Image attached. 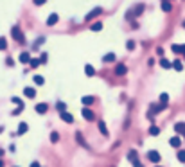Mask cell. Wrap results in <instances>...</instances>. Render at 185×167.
<instances>
[{"mask_svg":"<svg viewBox=\"0 0 185 167\" xmlns=\"http://www.w3.org/2000/svg\"><path fill=\"white\" fill-rule=\"evenodd\" d=\"M11 101H13L14 104H18V106H23V103H22V99H20V97H13Z\"/></svg>","mask_w":185,"mask_h":167,"instance_id":"836d02e7","label":"cell"},{"mask_svg":"<svg viewBox=\"0 0 185 167\" xmlns=\"http://www.w3.org/2000/svg\"><path fill=\"white\" fill-rule=\"evenodd\" d=\"M144 11V4H139V5H135L133 9H130L128 11V14H126V18L130 20V18H137V16H140V13Z\"/></svg>","mask_w":185,"mask_h":167,"instance_id":"6da1fadb","label":"cell"},{"mask_svg":"<svg viewBox=\"0 0 185 167\" xmlns=\"http://www.w3.org/2000/svg\"><path fill=\"white\" fill-rule=\"evenodd\" d=\"M126 49H128V50H133V49H135V41H131V40H130V41L126 43Z\"/></svg>","mask_w":185,"mask_h":167,"instance_id":"d6a6232c","label":"cell"},{"mask_svg":"<svg viewBox=\"0 0 185 167\" xmlns=\"http://www.w3.org/2000/svg\"><path fill=\"white\" fill-rule=\"evenodd\" d=\"M162 2H164V0H162Z\"/></svg>","mask_w":185,"mask_h":167,"instance_id":"ee69618b","label":"cell"},{"mask_svg":"<svg viewBox=\"0 0 185 167\" xmlns=\"http://www.w3.org/2000/svg\"><path fill=\"white\" fill-rule=\"evenodd\" d=\"M20 61H22V63H29V61H31V54H29V52H22V54H20Z\"/></svg>","mask_w":185,"mask_h":167,"instance_id":"ac0fdd59","label":"cell"},{"mask_svg":"<svg viewBox=\"0 0 185 167\" xmlns=\"http://www.w3.org/2000/svg\"><path fill=\"white\" fill-rule=\"evenodd\" d=\"M34 83H36V85H45V79H43L41 76H34Z\"/></svg>","mask_w":185,"mask_h":167,"instance_id":"f546056e","label":"cell"},{"mask_svg":"<svg viewBox=\"0 0 185 167\" xmlns=\"http://www.w3.org/2000/svg\"><path fill=\"white\" fill-rule=\"evenodd\" d=\"M56 108H58V112H63V110H67V104L58 101V103H56Z\"/></svg>","mask_w":185,"mask_h":167,"instance_id":"4dcf8cb0","label":"cell"},{"mask_svg":"<svg viewBox=\"0 0 185 167\" xmlns=\"http://www.w3.org/2000/svg\"><path fill=\"white\" fill-rule=\"evenodd\" d=\"M148 158H149V162L158 164V162H160V153H158V151H149V153H148Z\"/></svg>","mask_w":185,"mask_h":167,"instance_id":"5b68a950","label":"cell"},{"mask_svg":"<svg viewBox=\"0 0 185 167\" xmlns=\"http://www.w3.org/2000/svg\"><path fill=\"white\" fill-rule=\"evenodd\" d=\"M184 59H185V52H184Z\"/></svg>","mask_w":185,"mask_h":167,"instance_id":"7bdbcfd3","label":"cell"},{"mask_svg":"<svg viewBox=\"0 0 185 167\" xmlns=\"http://www.w3.org/2000/svg\"><path fill=\"white\" fill-rule=\"evenodd\" d=\"M2 131H4V126H0V133H2Z\"/></svg>","mask_w":185,"mask_h":167,"instance_id":"f35d334b","label":"cell"},{"mask_svg":"<svg viewBox=\"0 0 185 167\" xmlns=\"http://www.w3.org/2000/svg\"><path fill=\"white\" fill-rule=\"evenodd\" d=\"M32 2H34V5H43L47 0H32Z\"/></svg>","mask_w":185,"mask_h":167,"instance_id":"74e56055","label":"cell"},{"mask_svg":"<svg viewBox=\"0 0 185 167\" xmlns=\"http://www.w3.org/2000/svg\"><path fill=\"white\" fill-rule=\"evenodd\" d=\"M169 144H171V148H176V149H178V148L182 146V139H180V137H173V139L169 140Z\"/></svg>","mask_w":185,"mask_h":167,"instance_id":"4fadbf2b","label":"cell"},{"mask_svg":"<svg viewBox=\"0 0 185 167\" xmlns=\"http://www.w3.org/2000/svg\"><path fill=\"white\" fill-rule=\"evenodd\" d=\"M76 137H77V140H79V144H81V146H83V148H88V144H86V142H85V139H83V135H81V133H77V135H76Z\"/></svg>","mask_w":185,"mask_h":167,"instance_id":"83f0119b","label":"cell"},{"mask_svg":"<svg viewBox=\"0 0 185 167\" xmlns=\"http://www.w3.org/2000/svg\"><path fill=\"white\" fill-rule=\"evenodd\" d=\"M128 160H130L133 166H140V160H139V155H137L135 149H131V151L128 153Z\"/></svg>","mask_w":185,"mask_h":167,"instance_id":"277c9868","label":"cell"},{"mask_svg":"<svg viewBox=\"0 0 185 167\" xmlns=\"http://www.w3.org/2000/svg\"><path fill=\"white\" fill-rule=\"evenodd\" d=\"M83 117H85V121H94V119H95V113H94L92 110H88V108H83Z\"/></svg>","mask_w":185,"mask_h":167,"instance_id":"30bf717a","label":"cell"},{"mask_svg":"<svg viewBox=\"0 0 185 167\" xmlns=\"http://www.w3.org/2000/svg\"><path fill=\"white\" fill-rule=\"evenodd\" d=\"M175 131L185 137V122H176V124H175Z\"/></svg>","mask_w":185,"mask_h":167,"instance_id":"7c38bea8","label":"cell"},{"mask_svg":"<svg viewBox=\"0 0 185 167\" xmlns=\"http://www.w3.org/2000/svg\"><path fill=\"white\" fill-rule=\"evenodd\" d=\"M171 50H173L175 54H184L185 52V45H173Z\"/></svg>","mask_w":185,"mask_h":167,"instance_id":"5bb4252c","label":"cell"},{"mask_svg":"<svg viewBox=\"0 0 185 167\" xmlns=\"http://www.w3.org/2000/svg\"><path fill=\"white\" fill-rule=\"evenodd\" d=\"M5 49H7V41H5V38L2 36V38H0V50H5Z\"/></svg>","mask_w":185,"mask_h":167,"instance_id":"1f68e13d","label":"cell"},{"mask_svg":"<svg viewBox=\"0 0 185 167\" xmlns=\"http://www.w3.org/2000/svg\"><path fill=\"white\" fill-rule=\"evenodd\" d=\"M0 155H4V151H2V149H0Z\"/></svg>","mask_w":185,"mask_h":167,"instance_id":"60d3db41","label":"cell"},{"mask_svg":"<svg viewBox=\"0 0 185 167\" xmlns=\"http://www.w3.org/2000/svg\"><path fill=\"white\" fill-rule=\"evenodd\" d=\"M0 166H4V162H2V160H0Z\"/></svg>","mask_w":185,"mask_h":167,"instance_id":"ab89813d","label":"cell"},{"mask_svg":"<svg viewBox=\"0 0 185 167\" xmlns=\"http://www.w3.org/2000/svg\"><path fill=\"white\" fill-rule=\"evenodd\" d=\"M160 103L167 106V103H169V95H167V94H160Z\"/></svg>","mask_w":185,"mask_h":167,"instance_id":"4316f807","label":"cell"},{"mask_svg":"<svg viewBox=\"0 0 185 167\" xmlns=\"http://www.w3.org/2000/svg\"><path fill=\"white\" fill-rule=\"evenodd\" d=\"M58 140H59V133H58V131H52V133H50V142L56 144Z\"/></svg>","mask_w":185,"mask_h":167,"instance_id":"484cf974","label":"cell"},{"mask_svg":"<svg viewBox=\"0 0 185 167\" xmlns=\"http://www.w3.org/2000/svg\"><path fill=\"white\" fill-rule=\"evenodd\" d=\"M90 29H92L94 32H99V31L103 29V22H95V23H94V25H92Z\"/></svg>","mask_w":185,"mask_h":167,"instance_id":"603a6c76","label":"cell"},{"mask_svg":"<svg viewBox=\"0 0 185 167\" xmlns=\"http://www.w3.org/2000/svg\"><path fill=\"white\" fill-rule=\"evenodd\" d=\"M113 59H115V54H113V52H108L106 56H103V61H104V63H110V61H113Z\"/></svg>","mask_w":185,"mask_h":167,"instance_id":"d6986e66","label":"cell"},{"mask_svg":"<svg viewBox=\"0 0 185 167\" xmlns=\"http://www.w3.org/2000/svg\"><path fill=\"white\" fill-rule=\"evenodd\" d=\"M43 40H45V38H38V40H36V43H34V49H36V47H40V45L43 43Z\"/></svg>","mask_w":185,"mask_h":167,"instance_id":"e575fe53","label":"cell"},{"mask_svg":"<svg viewBox=\"0 0 185 167\" xmlns=\"http://www.w3.org/2000/svg\"><path fill=\"white\" fill-rule=\"evenodd\" d=\"M38 65H40V59H31V67H34V68H36Z\"/></svg>","mask_w":185,"mask_h":167,"instance_id":"d590c367","label":"cell"},{"mask_svg":"<svg viewBox=\"0 0 185 167\" xmlns=\"http://www.w3.org/2000/svg\"><path fill=\"white\" fill-rule=\"evenodd\" d=\"M11 34H13V38H14L18 43H25V36H23V32H22L20 27H13V29H11Z\"/></svg>","mask_w":185,"mask_h":167,"instance_id":"7a4b0ae2","label":"cell"},{"mask_svg":"<svg viewBox=\"0 0 185 167\" xmlns=\"http://www.w3.org/2000/svg\"><path fill=\"white\" fill-rule=\"evenodd\" d=\"M149 135H153V137L160 135V130H158V126H151V128H149Z\"/></svg>","mask_w":185,"mask_h":167,"instance_id":"d4e9b609","label":"cell"},{"mask_svg":"<svg viewBox=\"0 0 185 167\" xmlns=\"http://www.w3.org/2000/svg\"><path fill=\"white\" fill-rule=\"evenodd\" d=\"M184 29H185V20H184Z\"/></svg>","mask_w":185,"mask_h":167,"instance_id":"b9f144b4","label":"cell"},{"mask_svg":"<svg viewBox=\"0 0 185 167\" xmlns=\"http://www.w3.org/2000/svg\"><path fill=\"white\" fill-rule=\"evenodd\" d=\"M85 74H86L88 77H92V76L95 74V70H94V67H92V65H86V67H85Z\"/></svg>","mask_w":185,"mask_h":167,"instance_id":"ffe728a7","label":"cell"},{"mask_svg":"<svg viewBox=\"0 0 185 167\" xmlns=\"http://www.w3.org/2000/svg\"><path fill=\"white\" fill-rule=\"evenodd\" d=\"M178 160H180L182 164H185V149H180V151H178Z\"/></svg>","mask_w":185,"mask_h":167,"instance_id":"f1b7e54d","label":"cell"},{"mask_svg":"<svg viewBox=\"0 0 185 167\" xmlns=\"http://www.w3.org/2000/svg\"><path fill=\"white\" fill-rule=\"evenodd\" d=\"M58 20H59V14L50 13V16L47 18V25H49V27H52V25H56V23H58Z\"/></svg>","mask_w":185,"mask_h":167,"instance_id":"8992f818","label":"cell"},{"mask_svg":"<svg viewBox=\"0 0 185 167\" xmlns=\"http://www.w3.org/2000/svg\"><path fill=\"white\" fill-rule=\"evenodd\" d=\"M101 13H103V7H94V9H92V11L85 16V20H86V22H90V20H94L95 16H99Z\"/></svg>","mask_w":185,"mask_h":167,"instance_id":"3957f363","label":"cell"},{"mask_svg":"<svg viewBox=\"0 0 185 167\" xmlns=\"http://www.w3.org/2000/svg\"><path fill=\"white\" fill-rule=\"evenodd\" d=\"M36 113H40V115H45L47 113V110H49V106L45 104V103H40V104H36Z\"/></svg>","mask_w":185,"mask_h":167,"instance_id":"9c48e42d","label":"cell"},{"mask_svg":"<svg viewBox=\"0 0 185 167\" xmlns=\"http://www.w3.org/2000/svg\"><path fill=\"white\" fill-rule=\"evenodd\" d=\"M40 63H47V54H41V56H40Z\"/></svg>","mask_w":185,"mask_h":167,"instance_id":"8d00e7d4","label":"cell"},{"mask_svg":"<svg viewBox=\"0 0 185 167\" xmlns=\"http://www.w3.org/2000/svg\"><path fill=\"white\" fill-rule=\"evenodd\" d=\"M27 130H29V126L25 124V122H20V126H18V135H23V133H27Z\"/></svg>","mask_w":185,"mask_h":167,"instance_id":"2e32d148","label":"cell"},{"mask_svg":"<svg viewBox=\"0 0 185 167\" xmlns=\"http://www.w3.org/2000/svg\"><path fill=\"white\" fill-rule=\"evenodd\" d=\"M23 95L29 97V99H34V97H36V90H34L32 86H27V88H23Z\"/></svg>","mask_w":185,"mask_h":167,"instance_id":"ba28073f","label":"cell"},{"mask_svg":"<svg viewBox=\"0 0 185 167\" xmlns=\"http://www.w3.org/2000/svg\"><path fill=\"white\" fill-rule=\"evenodd\" d=\"M160 67L167 70V68H171V67H173V63H169L167 59H164V58H162V59H160Z\"/></svg>","mask_w":185,"mask_h":167,"instance_id":"cb8c5ba5","label":"cell"},{"mask_svg":"<svg viewBox=\"0 0 185 167\" xmlns=\"http://www.w3.org/2000/svg\"><path fill=\"white\" fill-rule=\"evenodd\" d=\"M81 103H83L85 106H88V104H92V103H94V97H92V95H85V97L81 99Z\"/></svg>","mask_w":185,"mask_h":167,"instance_id":"44dd1931","label":"cell"},{"mask_svg":"<svg viewBox=\"0 0 185 167\" xmlns=\"http://www.w3.org/2000/svg\"><path fill=\"white\" fill-rule=\"evenodd\" d=\"M171 9H173V5H171V2H169V0H164V2H162V11H166V13H169Z\"/></svg>","mask_w":185,"mask_h":167,"instance_id":"e0dca14e","label":"cell"},{"mask_svg":"<svg viewBox=\"0 0 185 167\" xmlns=\"http://www.w3.org/2000/svg\"><path fill=\"white\" fill-rule=\"evenodd\" d=\"M59 117H61L67 124H72V122H74V117H72L68 112H65V110H63V112H59Z\"/></svg>","mask_w":185,"mask_h":167,"instance_id":"52a82bcc","label":"cell"},{"mask_svg":"<svg viewBox=\"0 0 185 167\" xmlns=\"http://www.w3.org/2000/svg\"><path fill=\"white\" fill-rule=\"evenodd\" d=\"M128 72V68H126V65H122V63H119L117 67H115V74L117 76H124Z\"/></svg>","mask_w":185,"mask_h":167,"instance_id":"8fae6325","label":"cell"},{"mask_svg":"<svg viewBox=\"0 0 185 167\" xmlns=\"http://www.w3.org/2000/svg\"><path fill=\"white\" fill-rule=\"evenodd\" d=\"M99 131H101L104 137H108V130H106V124H104L103 121H99Z\"/></svg>","mask_w":185,"mask_h":167,"instance_id":"7402d4cb","label":"cell"},{"mask_svg":"<svg viewBox=\"0 0 185 167\" xmlns=\"http://www.w3.org/2000/svg\"><path fill=\"white\" fill-rule=\"evenodd\" d=\"M173 68H175L176 72H182V68H184V63H182L180 59H175V61H173Z\"/></svg>","mask_w":185,"mask_h":167,"instance_id":"9a60e30c","label":"cell"}]
</instances>
